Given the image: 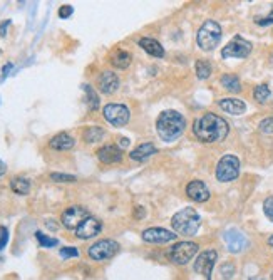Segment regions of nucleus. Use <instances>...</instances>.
Returning <instances> with one entry per match:
<instances>
[{"instance_id":"nucleus-19","label":"nucleus","mask_w":273,"mask_h":280,"mask_svg":"<svg viewBox=\"0 0 273 280\" xmlns=\"http://www.w3.org/2000/svg\"><path fill=\"white\" fill-rule=\"evenodd\" d=\"M218 106L225 113L233 114V116H240L246 111V104L241 99H221Z\"/></svg>"},{"instance_id":"nucleus-22","label":"nucleus","mask_w":273,"mask_h":280,"mask_svg":"<svg viewBox=\"0 0 273 280\" xmlns=\"http://www.w3.org/2000/svg\"><path fill=\"white\" fill-rule=\"evenodd\" d=\"M154 153H156V146H154L153 143H143V145H139L134 151H131V158L136 161H143L151 155H154Z\"/></svg>"},{"instance_id":"nucleus-5","label":"nucleus","mask_w":273,"mask_h":280,"mask_svg":"<svg viewBox=\"0 0 273 280\" xmlns=\"http://www.w3.org/2000/svg\"><path fill=\"white\" fill-rule=\"evenodd\" d=\"M240 175V160L233 155H225L216 165V178L223 183L233 181Z\"/></svg>"},{"instance_id":"nucleus-15","label":"nucleus","mask_w":273,"mask_h":280,"mask_svg":"<svg viewBox=\"0 0 273 280\" xmlns=\"http://www.w3.org/2000/svg\"><path fill=\"white\" fill-rule=\"evenodd\" d=\"M225 242H226V247H228V250L233 252V253L241 252L246 245H248V240H246V237L240 230H235V228H231V230H228V232L225 233Z\"/></svg>"},{"instance_id":"nucleus-16","label":"nucleus","mask_w":273,"mask_h":280,"mask_svg":"<svg viewBox=\"0 0 273 280\" xmlns=\"http://www.w3.org/2000/svg\"><path fill=\"white\" fill-rule=\"evenodd\" d=\"M97 158L106 165H112V163H119L122 160V151L116 145H104L97 150Z\"/></svg>"},{"instance_id":"nucleus-10","label":"nucleus","mask_w":273,"mask_h":280,"mask_svg":"<svg viewBox=\"0 0 273 280\" xmlns=\"http://www.w3.org/2000/svg\"><path fill=\"white\" fill-rule=\"evenodd\" d=\"M216 255L215 250H204L198 255L196 262H194V272H198L199 275H203L206 280L211 278V272H213V267L216 263Z\"/></svg>"},{"instance_id":"nucleus-31","label":"nucleus","mask_w":273,"mask_h":280,"mask_svg":"<svg viewBox=\"0 0 273 280\" xmlns=\"http://www.w3.org/2000/svg\"><path fill=\"white\" fill-rule=\"evenodd\" d=\"M260 131L265 134H273V118H265L260 123Z\"/></svg>"},{"instance_id":"nucleus-2","label":"nucleus","mask_w":273,"mask_h":280,"mask_svg":"<svg viewBox=\"0 0 273 280\" xmlns=\"http://www.w3.org/2000/svg\"><path fill=\"white\" fill-rule=\"evenodd\" d=\"M184 128H186V121H184L183 114H179L178 111H163L158 116L156 131L163 141L178 139L183 134Z\"/></svg>"},{"instance_id":"nucleus-1","label":"nucleus","mask_w":273,"mask_h":280,"mask_svg":"<svg viewBox=\"0 0 273 280\" xmlns=\"http://www.w3.org/2000/svg\"><path fill=\"white\" fill-rule=\"evenodd\" d=\"M193 133L199 141H203V143H216V141L225 139L226 136H228L230 126L223 118L208 113V114H204L199 119L194 121Z\"/></svg>"},{"instance_id":"nucleus-27","label":"nucleus","mask_w":273,"mask_h":280,"mask_svg":"<svg viewBox=\"0 0 273 280\" xmlns=\"http://www.w3.org/2000/svg\"><path fill=\"white\" fill-rule=\"evenodd\" d=\"M106 134V131L102 128H87L84 131V141L86 143H96L102 139V136Z\"/></svg>"},{"instance_id":"nucleus-17","label":"nucleus","mask_w":273,"mask_h":280,"mask_svg":"<svg viewBox=\"0 0 273 280\" xmlns=\"http://www.w3.org/2000/svg\"><path fill=\"white\" fill-rule=\"evenodd\" d=\"M186 195L196 203H204L210 198V191L203 181H191L186 186Z\"/></svg>"},{"instance_id":"nucleus-42","label":"nucleus","mask_w":273,"mask_h":280,"mask_svg":"<svg viewBox=\"0 0 273 280\" xmlns=\"http://www.w3.org/2000/svg\"><path fill=\"white\" fill-rule=\"evenodd\" d=\"M271 280H273V273H271Z\"/></svg>"},{"instance_id":"nucleus-23","label":"nucleus","mask_w":273,"mask_h":280,"mask_svg":"<svg viewBox=\"0 0 273 280\" xmlns=\"http://www.w3.org/2000/svg\"><path fill=\"white\" fill-rule=\"evenodd\" d=\"M10 190L17 195H27L30 191V181L25 176H14L10 180Z\"/></svg>"},{"instance_id":"nucleus-18","label":"nucleus","mask_w":273,"mask_h":280,"mask_svg":"<svg viewBox=\"0 0 273 280\" xmlns=\"http://www.w3.org/2000/svg\"><path fill=\"white\" fill-rule=\"evenodd\" d=\"M139 47H141L144 52H148L149 55H153V57H163L164 55V49L163 45L158 42L156 39H151V37H143L138 40Z\"/></svg>"},{"instance_id":"nucleus-6","label":"nucleus","mask_w":273,"mask_h":280,"mask_svg":"<svg viewBox=\"0 0 273 280\" xmlns=\"http://www.w3.org/2000/svg\"><path fill=\"white\" fill-rule=\"evenodd\" d=\"M199 250L198 243L194 242H179L176 245L171 247L169 250V258L176 265H186L188 262H191V258L196 257Z\"/></svg>"},{"instance_id":"nucleus-36","label":"nucleus","mask_w":273,"mask_h":280,"mask_svg":"<svg viewBox=\"0 0 273 280\" xmlns=\"http://www.w3.org/2000/svg\"><path fill=\"white\" fill-rule=\"evenodd\" d=\"M9 240V232H7V228H0V250L5 247V243H7Z\"/></svg>"},{"instance_id":"nucleus-24","label":"nucleus","mask_w":273,"mask_h":280,"mask_svg":"<svg viewBox=\"0 0 273 280\" xmlns=\"http://www.w3.org/2000/svg\"><path fill=\"white\" fill-rule=\"evenodd\" d=\"M221 84H223L225 89L231 91V93H240V91H241L240 79L236 78V76H233V74H225V76H221Z\"/></svg>"},{"instance_id":"nucleus-9","label":"nucleus","mask_w":273,"mask_h":280,"mask_svg":"<svg viewBox=\"0 0 273 280\" xmlns=\"http://www.w3.org/2000/svg\"><path fill=\"white\" fill-rule=\"evenodd\" d=\"M251 49L253 47H251V44L248 42V40L243 39L241 35H236V37H233L228 44L225 45L223 50H221V55H223L225 59H228V57L245 59L250 55Z\"/></svg>"},{"instance_id":"nucleus-20","label":"nucleus","mask_w":273,"mask_h":280,"mask_svg":"<svg viewBox=\"0 0 273 280\" xmlns=\"http://www.w3.org/2000/svg\"><path fill=\"white\" fill-rule=\"evenodd\" d=\"M49 145H50V148H52V150L65 151V150H71V148L76 145V141L67 133H59L57 136H54V138L50 139Z\"/></svg>"},{"instance_id":"nucleus-11","label":"nucleus","mask_w":273,"mask_h":280,"mask_svg":"<svg viewBox=\"0 0 273 280\" xmlns=\"http://www.w3.org/2000/svg\"><path fill=\"white\" fill-rule=\"evenodd\" d=\"M87 217H89V213H87L86 208H82V206H71V208H67V210L62 213L60 220H62V225L65 228H69V230H76V228L79 227Z\"/></svg>"},{"instance_id":"nucleus-3","label":"nucleus","mask_w":273,"mask_h":280,"mask_svg":"<svg viewBox=\"0 0 273 280\" xmlns=\"http://www.w3.org/2000/svg\"><path fill=\"white\" fill-rule=\"evenodd\" d=\"M171 225L174 228V232L179 233L183 237H193L196 235L199 230V225H201V217L196 210L193 208H184V210L174 213Z\"/></svg>"},{"instance_id":"nucleus-25","label":"nucleus","mask_w":273,"mask_h":280,"mask_svg":"<svg viewBox=\"0 0 273 280\" xmlns=\"http://www.w3.org/2000/svg\"><path fill=\"white\" fill-rule=\"evenodd\" d=\"M253 96H255V99L258 101V103L263 104V103H266V101L271 98V91H270V88L266 84H258L255 88Z\"/></svg>"},{"instance_id":"nucleus-32","label":"nucleus","mask_w":273,"mask_h":280,"mask_svg":"<svg viewBox=\"0 0 273 280\" xmlns=\"http://www.w3.org/2000/svg\"><path fill=\"white\" fill-rule=\"evenodd\" d=\"M233 273H235V267H233V263H225V265L221 267V278L230 280L231 277H233Z\"/></svg>"},{"instance_id":"nucleus-41","label":"nucleus","mask_w":273,"mask_h":280,"mask_svg":"<svg viewBox=\"0 0 273 280\" xmlns=\"http://www.w3.org/2000/svg\"><path fill=\"white\" fill-rule=\"evenodd\" d=\"M251 280H261V278H251Z\"/></svg>"},{"instance_id":"nucleus-39","label":"nucleus","mask_w":273,"mask_h":280,"mask_svg":"<svg viewBox=\"0 0 273 280\" xmlns=\"http://www.w3.org/2000/svg\"><path fill=\"white\" fill-rule=\"evenodd\" d=\"M5 170H7V168H5V165H4V161H2V160H0V176H2V175H4V173H5Z\"/></svg>"},{"instance_id":"nucleus-34","label":"nucleus","mask_w":273,"mask_h":280,"mask_svg":"<svg viewBox=\"0 0 273 280\" xmlns=\"http://www.w3.org/2000/svg\"><path fill=\"white\" fill-rule=\"evenodd\" d=\"M263 212H265V215L270 218V220L273 222V198H268V200L265 201V205H263Z\"/></svg>"},{"instance_id":"nucleus-37","label":"nucleus","mask_w":273,"mask_h":280,"mask_svg":"<svg viewBox=\"0 0 273 280\" xmlns=\"http://www.w3.org/2000/svg\"><path fill=\"white\" fill-rule=\"evenodd\" d=\"M256 24H260V25H268V24H273V10H271V14H270L266 19H256Z\"/></svg>"},{"instance_id":"nucleus-29","label":"nucleus","mask_w":273,"mask_h":280,"mask_svg":"<svg viewBox=\"0 0 273 280\" xmlns=\"http://www.w3.org/2000/svg\"><path fill=\"white\" fill-rule=\"evenodd\" d=\"M35 237H37L40 247H55L59 243L57 238H50L47 235H44L42 232H37V233H35Z\"/></svg>"},{"instance_id":"nucleus-33","label":"nucleus","mask_w":273,"mask_h":280,"mask_svg":"<svg viewBox=\"0 0 273 280\" xmlns=\"http://www.w3.org/2000/svg\"><path fill=\"white\" fill-rule=\"evenodd\" d=\"M77 255H79V252H77L76 248H71V247L60 248V257L62 258H72V257H77Z\"/></svg>"},{"instance_id":"nucleus-30","label":"nucleus","mask_w":273,"mask_h":280,"mask_svg":"<svg viewBox=\"0 0 273 280\" xmlns=\"http://www.w3.org/2000/svg\"><path fill=\"white\" fill-rule=\"evenodd\" d=\"M50 180L57 181V183H74L76 176L74 175H64V173H52V175H50Z\"/></svg>"},{"instance_id":"nucleus-12","label":"nucleus","mask_w":273,"mask_h":280,"mask_svg":"<svg viewBox=\"0 0 273 280\" xmlns=\"http://www.w3.org/2000/svg\"><path fill=\"white\" fill-rule=\"evenodd\" d=\"M141 237L144 242H149V243H168V242H173L174 238H176V233L169 232V230H166V228L153 227V228L144 230L141 233Z\"/></svg>"},{"instance_id":"nucleus-4","label":"nucleus","mask_w":273,"mask_h":280,"mask_svg":"<svg viewBox=\"0 0 273 280\" xmlns=\"http://www.w3.org/2000/svg\"><path fill=\"white\" fill-rule=\"evenodd\" d=\"M221 39V27L215 20H206L198 30V45L203 50H213L220 44Z\"/></svg>"},{"instance_id":"nucleus-26","label":"nucleus","mask_w":273,"mask_h":280,"mask_svg":"<svg viewBox=\"0 0 273 280\" xmlns=\"http://www.w3.org/2000/svg\"><path fill=\"white\" fill-rule=\"evenodd\" d=\"M82 89L86 91V96H87V104H89V109L91 111H96L99 108V98H97L96 91L91 88L89 84H84L82 86Z\"/></svg>"},{"instance_id":"nucleus-28","label":"nucleus","mask_w":273,"mask_h":280,"mask_svg":"<svg viewBox=\"0 0 273 280\" xmlns=\"http://www.w3.org/2000/svg\"><path fill=\"white\" fill-rule=\"evenodd\" d=\"M211 74V65L206 60H198L196 62V76L199 79H208Z\"/></svg>"},{"instance_id":"nucleus-21","label":"nucleus","mask_w":273,"mask_h":280,"mask_svg":"<svg viewBox=\"0 0 273 280\" xmlns=\"http://www.w3.org/2000/svg\"><path fill=\"white\" fill-rule=\"evenodd\" d=\"M132 62V57L129 52L126 50H116L111 57V64L114 65L116 69H127Z\"/></svg>"},{"instance_id":"nucleus-38","label":"nucleus","mask_w":273,"mask_h":280,"mask_svg":"<svg viewBox=\"0 0 273 280\" xmlns=\"http://www.w3.org/2000/svg\"><path fill=\"white\" fill-rule=\"evenodd\" d=\"M9 24H10L9 20H5V22H2V25H0V35H2V37H4L5 34H7V30H5V29H7Z\"/></svg>"},{"instance_id":"nucleus-13","label":"nucleus","mask_w":273,"mask_h":280,"mask_svg":"<svg viewBox=\"0 0 273 280\" xmlns=\"http://www.w3.org/2000/svg\"><path fill=\"white\" fill-rule=\"evenodd\" d=\"M101 222L97 220V218L94 217H87L84 222L81 223L79 227L76 228V237L77 238H81V240H87V238H92V237H96V235H99V232H101Z\"/></svg>"},{"instance_id":"nucleus-8","label":"nucleus","mask_w":273,"mask_h":280,"mask_svg":"<svg viewBox=\"0 0 273 280\" xmlns=\"http://www.w3.org/2000/svg\"><path fill=\"white\" fill-rule=\"evenodd\" d=\"M102 114H104L107 123H111L112 126H116V128L126 126L129 123V118H131L129 108L124 104H116V103L106 104L104 109H102Z\"/></svg>"},{"instance_id":"nucleus-7","label":"nucleus","mask_w":273,"mask_h":280,"mask_svg":"<svg viewBox=\"0 0 273 280\" xmlns=\"http://www.w3.org/2000/svg\"><path fill=\"white\" fill-rule=\"evenodd\" d=\"M117 252H119V243L114 240H109V238H104V240H99L94 245H91L89 250H87V255L92 260L101 262V260H109Z\"/></svg>"},{"instance_id":"nucleus-35","label":"nucleus","mask_w":273,"mask_h":280,"mask_svg":"<svg viewBox=\"0 0 273 280\" xmlns=\"http://www.w3.org/2000/svg\"><path fill=\"white\" fill-rule=\"evenodd\" d=\"M72 12H74V9H72L71 5H62V7L59 9V15H60V17H62V19L71 17Z\"/></svg>"},{"instance_id":"nucleus-14","label":"nucleus","mask_w":273,"mask_h":280,"mask_svg":"<svg viewBox=\"0 0 273 280\" xmlns=\"http://www.w3.org/2000/svg\"><path fill=\"white\" fill-rule=\"evenodd\" d=\"M97 86L104 94H112L119 89V78L114 71H102L97 78Z\"/></svg>"},{"instance_id":"nucleus-40","label":"nucleus","mask_w":273,"mask_h":280,"mask_svg":"<svg viewBox=\"0 0 273 280\" xmlns=\"http://www.w3.org/2000/svg\"><path fill=\"white\" fill-rule=\"evenodd\" d=\"M268 243H270V245L273 247V237H270V240H268Z\"/></svg>"}]
</instances>
